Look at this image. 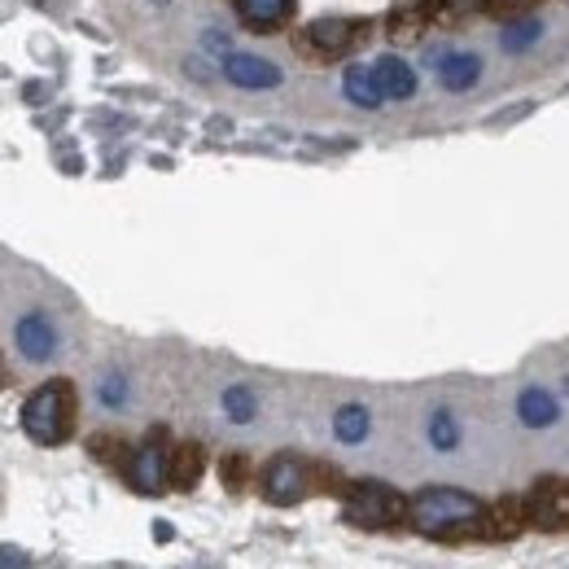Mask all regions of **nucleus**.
I'll return each mask as SVG.
<instances>
[{"mask_svg": "<svg viewBox=\"0 0 569 569\" xmlns=\"http://www.w3.org/2000/svg\"><path fill=\"white\" fill-rule=\"evenodd\" d=\"M487 503L460 487H426L408 499V526L426 539H482Z\"/></svg>", "mask_w": 569, "mask_h": 569, "instance_id": "f257e3e1", "label": "nucleus"}, {"mask_svg": "<svg viewBox=\"0 0 569 569\" xmlns=\"http://www.w3.org/2000/svg\"><path fill=\"white\" fill-rule=\"evenodd\" d=\"M74 421H79V395L67 377L36 386L22 403V433L40 447H62L74 433Z\"/></svg>", "mask_w": 569, "mask_h": 569, "instance_id": "f03ea898", "label": "nucleus"}, {"mask_svg": "<svg viewBox=\"0 0 569 569\" xmlns=\"http://www.w3.org/2000/svg\"><path fill=\"white\" fill-rule=\"evenodd\" d=\"M259 491H263L268 503L289 508V503H302V499L316 496V491H347V487H338V473H333V469H325V465H316V460H302V456H293V451H281V456H272V460L263 465Z\"/></svg>", "mask_w": 569, "mask_h": 569, "instance_id": "7ed1b4c3", "label": "nucleus"}, {"mask_svg": "<svg viewBox=\"0 0 569 569\" xmlns=\"http://www.w3.org/2000/svg\"><path fill=\"white\" fill-rule=\"evenodd\" d=\"M342 517L359 530H395L408 521V499L386 482H351L342 491Z\"/></svg>", "mask_w": 569, "mask_h": 569, "instance_id": "20e7f679", "label": "nucleus"}, {"mask_svg": "<svg viewBox=\"0 0 569 569\" xmlns=\"http://www.w3.org/2000/svg\"><path fill=\"white\" fill-rule=\"evenodd\" d=\"M368 22H359V18H338V13H329V18H316L307 31H302V40H307V49H316V58H347L351 49H359L363 40H368Z\"/></svg>", "mask_w": 569, "mask_h": 569, "instance_id": "39448f33", "label": "nucleus"}, {"mask_svg": "<svg viewBox=\"0 0 569 569\" xmlns=\"http://www.w3.org/2000/svg\"><path fill=\"white\" fill-rule=\"evenodd\" d=\"M526 521L535 530L561 535L569 530V482L566 478H539L526 496Z\"/></svg>", "mask_w": 569, "mask_h": 569, "instance_id": "423d86ee", "label": "nucleus"}, {"mask_svg": "<svg viewBox=\"0 0 569 569\" xmlns=\"http://www.w3.org/2000/svg\"><path fill=\"white\" fill-rule=\"evenodd\" d=\"M167 456H171V447H167V433H162V429H153L141 447L132 451V460H128L123 473H128V482H132L141 496L167 491Z\"/></svg>", "mask_w": 569, "mask_h": 569, "instance_id": "0eeeda50", "label": "nucleus"}, {"mask_svg": "<svg viewBox=\"0 0 569 569\" xmlns=\"http://www.w3.org/2000/svg\"><path fill=\"white\" fill-rule=\"evenodd\" d=\"M223 79L232 83V88H241V92H272V88H281V67L277 62H268V58H259V53H228L223 58Z\"/></svg>", "mask_w": 569, "mask_h": 569, "instance_id": "6e6552de", "label": "nucleus"}, {"mask_svg": "<svg viewBox=\"0 0 569 569\" xmlns=\"http://www.w3.org/2000/svg\"><path fill=\"white\" fill-rule=\"evenodd\" d=\"M442 9H447V0H408V4H399V9L390 13V40H395V44L421 40L429 27L442 18Z\"/></svg>", "mask_w": 569, "mask_h": 569, "instance_id": "1a4fd4ad", "label": "nucleus"}, {"mask_svg": "<svg viewBox=\"0 0 569 569\" xmlns=\"http://www.w3.org/2000/svg\"><path fill=\"white\" fill-rule=\"evenodd\" d=\"M429 67L438 74V83L447 92H469L482 79V58L465 53V49H447V53H429Z\"/></svg>", "mask_w": 569, "mask_h": 569, "instance_id": "9d476101", "label": "nucleus"}, {"mask_svg": "<svg viewBox=\"0 0 569 569\" xmlns=\"http://www.w3.org/2000/svg\"><path fill=\"white\" fill-rule=\"evenodd\" d=\"M13 342H18L22 359H31V363H44V359L58 351V333H53V325H49L44 311H27L13 325Z\"/></svg>", "mask_w": 569, "mask_h": 569, "instance_id": "9b49d317", "label": "nucleus"}, {"mask_svg": "<svg viewBox=\"0 0 569 569\" xmlns=\"http://www.w3.org/2000/svg\"><path fill=\"white\" fill-rule=\"evenodd\" d=\"M232 9H237V18H241L246 31L272 36V31H281L284 22L293 18L298 0H232Z\"/></svg>", "mask_w": 569, "mask_h": 569, "instance_id": "f8f14e48", "label": "nucleus"}, {"mask_svg": "<svg viewBox=\"0 0 569 569\" xmlns=\"http://www.w3.org/2000/svg\"><path fill=\"white\" fill-rule=\"evenodd\" d=\"M202 469H207V451L202 442H176L171 456H167V487L176 491H193L202 482Z\"/></svg>", "mask_w": 569, "mask_h": 569, "instance_id": "ddd939ff", "label": "nucleus"}, {"mask_svg": "<svg viewBox=\"0 0 569 569\" xmlns=\"http://www.w3.org/2000/svg\"><path fill=\"white\" fill-rule=\"evenodd\" d=\"M526 526H530V521H526V499L503 496V499H496V503H487V517H482V539H496V543H503V539H517Z\"/></svg>", "mask_w": 569, "mask_h": 569, "instance_id": "4468645a", "label": "nucleus"}, {"mask_svg": "<svg viewBox=\"0 0 569 569\" xmlns=\"http://www.w3.org/2000/svg\"><path fill=\"white\" fill-rule=\"evenodd\" d=\"M372 74H377L386 101H408V97H417V71H412L403 58H395V53L377 58V62H372Z\"/></svg>", "mask_w": 569, "mask_h": 569, "instance_id": "2eb2a0df", "label": "nucleus"}, {"mask_svg": "<svg viewBox=\"0 0 569 569\" xmlns=\"http://www.w3.org/2000/svg\"><path fill=\"white\" fill-rule=\"evenodd\" d=\"M342 92H347V101L359 106V110H377V106H386V92H381V83H377L372 67H347V74H342Z\"/></svg>", "mask_w": 569, "mask_h": 569, "instance_id": "dca6fc26", "label": "nucleus"}, {"mask_svg": "<svg viewBox=\"0 0 569 569\" xmlns=\"http://www.w3.org/2000/svg\"><path fill=\"white\" fill-rule=\"evenodd\" d=\"M517 417H521V426L548 429L557 417H561V408H557V399H552L548 390L530 386V390H521V399H517Z\"/></svg>", "mask_w": 569, "mask_h": 569, "instance_id": "f3484780", "label": "nucleus"}, {"mask_svg": "<svg viewBox=\"0 0 569 569\" xmlns=\"http://www.w3.org/2000/svg\"><path fill=\"white\" fill-rule=\"evenodd\" d=\"M368 429H372V417H368V408H363V403H347V408H338V417H333V433H338V442L356 447V442L368 438Z\"/></svg>", "mask_w": 569, "mask_h": 569, "instance_id": "a211bd4d", "label": "nucleus"}, {"mask_svg": "<svg viewBox=\"0 0 569 569\" xmlns=\"http://www.w3.org/2000/svg\"><path fill=\"white\" fill-rule=\"evenodd\" d=\"M88 451H92L101 465H114V469H128V460H132V447H128L119 433H92V438H88Z\"/></svg>", "mask_w": 569, "mask_h": 569, "instance_id": "6ab92c4d", "label": "nucleus"}, {"mask_svg": "<svg viewBox=\"0 0 569 569\" xmlns=\"http://www.w3.org/2000/svg\"><path fill=\"white\" fill-rule=\"evenodd\" d=\"M223 412H228V421L250 426V421H254V412H259L254 390H250V386H228V390H223Z\"/></svg>", "mask_w": 569, "mask_h": 569, "instance_id": "aec40b11", "label": "nucleus"}, {"mask_svg": "<svg viewBox=\"0 0 569 569\" xmlns=\"http://www.w3.org/2000/svg\"><path fill=\"white\" fill-rule=\"evenodd\" d=\"M539 36H543V22H535V18H517L512 27H503L499 44H503L508 53H521V49H530Z\"/></svg>", "mask_w": 569, "mask_h": 569, "instance_id": "412c9836", "label": "nucleus"}, {"mask_svg": "<svg viewBox=\"0 0 569 569\" xmlns=\"http://www.w3.org/2000/svg\"><path fill=\"white\" fill-rule=\"evenodd\" d=\"M429 442H433V451H456L460 429H456V417H451V412H433V417H429Z\"/></svg>", "mask_w": 569, "mask_h": 569, "instance_id": "4be33fe9", "label": "nucleus"}, {"mask_svg": "<svg viewBox=\"0 0 569 569\" xmlns=\"http://www.w3.org/2000/svg\"><path fill=\"white\" fill-rule=\"evenodd\" d=\"M219 478H223V487H228V491H241V487H246V478H250V460H246V456H223Z\"/></svg>", "mask_w": 569, "mask_h": 569, "instance_id": "5701e85b", "label": "nucleus"}, {"mask_svg": "<svg viewBox=\"0 0 569 569\" xmlns=\"http://www.w3.org/2000/svg\"><path fill=\"white\" fill-rule=\"evenodd\" d=\"M123 399H128V381L123 377H106L101 381V403L106 408H123Z\"/></svg>", "mask_w": 569, "mask_h": 569, "instance_id": "b1692460", "label": "nucleus"}, {"mask_svg": "<svg viewBox=\"0 0 569 569\" xmlns=\"http://www.w3.org/2000/svg\"><path fill=\"white\" fill-rule=\"evenodd\" d=\"M0 569H27V557L18 548H0Z\"/></svg>", "mask_w": 569, "mask_h": 569, "instance_id": "393cba45", "label": "nucleus"}, {"mask_svg": "<svg viewBox=\"0 0 569 569\" xmlns=\"http://www.w3.org/2000/svg\"><path fill=\"white\" fill-rule=\"evenodd\" d=\"M482 4H491V9H512V4H521V0H482Z\"/></svg>", "mask_w": 569, "mask_h": 569, "instance_id": "a878e982", "label": "nucleus"}, {"mask_svg": "<svg viewBox=\"0 0 569 569\" xmlns=\"http://www.w3.org/2000/svg\"><path fill=\"white\" fill-rule=\"evenodd\" d=\"M149 4H167V0H149Z\"/></svg>", "mask_w": 569, "mask_h": 569, "instance_id": "bb28decb", "label": "nucleus"}, {"mask_svg": "<svg viewBox=\"0 0 569 569\" xmlns=\"http://www.w3.org/2000/svg\"><path fill=\"white\" fill-rule=\"evenodd\" d=\"M0 381H4V363H0Z\"/></svg>", "mask_w": 569, "mask_h": 569, "instance_id": "cd10ccee", "label": "nucleus"}]
</instances>
